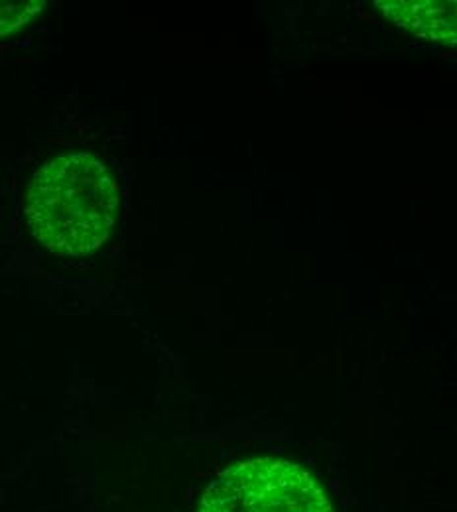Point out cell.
<instances>
[{
    "label": "cell",
    "instance_id": "7a4b0ae2",
    "mask_svg": "<svg viewBox=\"0 0 457 512\" xmlns=\"http://www.w3.org/2000/svg\"><path fill=\"white\" fill-rule=\"evenodd\" d=\"M199 512H333L320 483L300 465L259 457L225 469Z\"/></svg>",
    "mask_w": 457,
    "mask_h": 512
},
{
    "label": "cell",
    "instance_id": "3957f363",
    "mask_svg": "<svg viewBox=\"0 0 457 512\" xmlns=\"http://www.w3.org/2000/svg\"><path fill=\"white\" fill-rule=\"evenodd\" d=\"M377 6L392 22L416 38L456 44V2L442 0H379Z\"/></svg>",
    "mask_w": 457,
    "mask_h": 512
},
{
    "label": "cell",
    "instance_id": "6da1fadb",
    "mask_svg": "<svg viewBox=\"0 0 457 512\" xmlns=\"http://www.w3.org/2000/svg\"><path fill=\"white\" fill-rule=\"evenodd\" d=\"M121 209V188L95 154L69 152L48 160L30 180L26 223L52 253L85 256L101 249Z\"/></svg>",
    "mask_w": 457,
    "mask_h": 512
},
{
    "label": "cell",
    "instance_id": "277c9868",
    "mask_svg": "<svg viewBox=\"0 0 457 512\" xmlns=\"http://www.w3.org/2000/svg\"><path fill=\"white\" fill-rule=\"evenodd\" d=\"M46 8L44 0H6L0 2V38L26 28Z\"/></svg>",
    "mask_w": 457,
    "mask_h": 512
}]
</instances>
